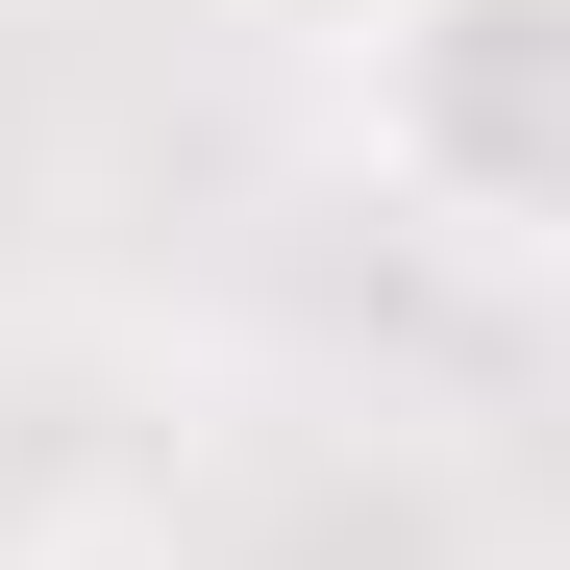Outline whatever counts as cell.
<instances>
[{
	"label": "cell",
	"mask_w": 570,
	"mask_h": 570,
	"mask_svg": "<svg viewBox=\"0 0 570 570\" xmlns=\"http://www.w3.org/2000/svg\"><path fill=\"white\" fill-rule=\"evenodd\" d=\"M347 149L446 248H546L570 199V0H347Z\"/></svg>",
	"instance_id": "6da1fadb"
},
{
	"label": "cell",
	"mask_w": 570,
	"mask_h": 570,
	"mask_svg": "<svg viewBox=\"0 0 570 570\" xmlns=\"http://www.w3.org/2000/svg\"><path fill=\"white\" fill-rule=\"evenodd\" d=\"M26 570H149V546H26Z\"/></svg>",
	"instance_id": "7a4b0ae2"
},
{
	"label": "cell",
	"mask_w": 570,
	"mask_h": 570,
	"mask_svg": "<svg viewBox=\"0 0 570 570\" xmlns=\"http://www.w3.org/2000/svg\"><path fill=\"white\" fill-rule=\"evenodd\" d=\"M0 224H26V199H0Z\"/></svg>",
	"instance_id": "3957f363"
}]
</instances>
